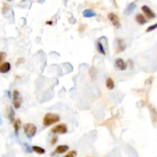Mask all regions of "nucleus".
Segmentation results:
<instances>
[{
    "instance_id": "obj_23",
    "label": "nucleus",
    "mask_w": 157,
    "mask_h": 157,
    "mask_svg": "<svg viewBox=\"0 0 157 157\" xmlns=\"http://www.w3.org/2000/svg\"><path fill=\"white\" fill-rule=\"evenodd\" d=\"M8 8H8V5L4 4V5H3V7H2V13H4V12H6V11H8Z\"/></svg>"
},
{
    "instance_id": "obj_16",
    "label": "nucleus",
    "mask_w": 157,
    "mask_h": 157,
    "mask_svg": "<svg viewBox=\"0 0 157 157\" xmlns=\"http://www.w3.org/2000/svg\"><path fill=\"white\" fill-rule=\"evenodd\" d=\"M31 149L32 151H34L35 153H38V154H40V155H42L45 153V149H43L42 147L41 146H31Z\"/></svg>"
},
{
    "instance_id": "obj_6",
    "label": "nucleus",
    "mask_w": 157,
    "mask_h": 157,
    "mask_svg": "<svg viewBox=\"0 0 157 157\" xmlns=\"http://www.w3.org/2000/svg\"><path fill=\"white\" fill-rule=\"evenodd\" d=\"M142 11L143 12V13L145 14V16L146 18H148L149 19H153L156 18V14L152 11V9L149 8L147 6H142Z\"/></svg>"
},
{
    "instance_id": "obj_5",
    "label": "nucleus",
    "mask_w": 157,
    "mask_h": 157,
    "mask_svg": "<svg viewBox=\"0 0 157 157\" xmlns=\"http://www.w3.org/2000/svg\"><path fill=\"white\" fill-rule=\"evenodd\" d=\"M107 18H109L111 23L113 24V26H115L116 28H119L120 26H121V24H120V19H119V17H118L116 14L114 13H109L108 16H107Z\"/></svg>"
},
{
    "instance_id": "obj_18",
    "label": "nucleus",
    "mask_w": 157,
    "mask_h": 157,
    "mask_svg": "<svg viewBox=\"0 0 157 157\" xmlns=\"http://www.w3.org/2000/svg\"><path fill=\"white\" fill-rule=\"evenodd\" d=\"M97 51H98V52H99L100 54H101V55H106L105 48H104V47H103V44L101 42H100V41L97 42Z\"/></svg>"
},
{
    "instance_id": "obj_7",
    "label": "nucleus",
    "mask_w": 157,
    "mask_h": 157,
    "mask_svg": "<svg viewBox=\"0 0 157 157\" xmlns=\"http://www.w3.org/2000/svg\"><path fill=\"white\" fill-rule=\"evenodd\" d=\"M115 67L117 69L120 71H124L127 68V64L124 62V61L122 58H117L115 61Z\"/></svg>"
},
{
    "instance_id": "obj_13",
    "label": "nucleus",
    "mask_w": 157,
    "mask_h": 157,
    "mask_svg": "<svg viewBox=\"0 0 157 157\" xmlns=\"http://www.w3.org/2000/svg\"><path fill=\"white\" fill-rule=\"evenodd\" d=\"M135 8H136V4H135L134 2H132V3L129 4L128 6L126 8L125 12H124L125 15H126V16H130V15L134 12Z\"/></svg>"
},
{
    "instance_id": "obj_11",
    "label": "nucleus",
    "mask_w": 157,
    "mask_h": 157,
    "mask_svg": "<svg viewBox=\"0 0 157 157\" xmlns=\"http://www.w3.org/2000/svg\"><path fill=\"white\" fill-rule=\"evenodd\" d=\"M135 19H136V22L138 24H140V25H144V24L147 22V21H146L145 16H143L142 14H140V13H139V14H137V15L136 16Z\"/></svg>"
},
{
    "instance_id": "obj_20",
    "label": "nucleus",
    "mask_w": 157,
    "mask_h": 157,
    "mask_svg": "<svg viewBox=\"0 0 157 157\" xmlns=\"http://www.w3.org/2000/svg\"><path fill=\"white\" fill-rule=\"evenodd\" d=\"M156 27H157V24H154V25H150L149 27L147 28V29H146V32H150V31L156 30Z\"/></svg>"
},
{
    "instance_id": "obj_24",
    "label": "nucleus",
    "mask_w": 157,
    "mask_h": 157,
    "mask_svg": "<svg viewBox=\"0 0 157 157\" xmlns=\"http://www.w3.org/2000/svg\"><path fill=\"white\" fill-rule=\"evenodd\" d=\"M23 61H24V58H18V61H16V65H18L19 64H21V63L23 62Z\"/></svg>"
},
{
    "instance_id": "obj_26",
    "label": "nucleus",
    "mask_w": 157,
    "mask_h": 157,
    "mask_svg": "<svg viewBox=\"0 0 157 157\" xmlns=\"http://www.w3.org/2000/svg\"><path fill=\"white\" fill-rule=\"evenodd\" d=\"M8 1H12V0H8Z\"/></svg>"
},
{
    "instance_id": "obj_9",
    "label": "nucleus",
    "mask_w": 157,
    "mask_h": 157,
    "mask_svg": "<svg viewBox=\"0 0 157 157\" xmlns=\"http://www.w3.org/2000/svg\"><path fill=\"white\" fill-rule=\"evenodd\" d=\"M11 70V64L9 62H3L0 64V73L6 74Z\"/></svg>"
},
{
    "instance_id": "obj_17",
    "label": "nucleus",
    "mask_w": 157,
    "mask_h": 157,
    "mask_svg": "<svg viewBox=\"0 0 157 157\" xmlns=\"http://www.w3.org/2000/svg\"><path fill=\"white\" fill-rule=\"evenodd\" d=\"M114 81L111 78H107L106 80V87L109 90H113L114 88Z\"/></svg>"
},
{
    "instance_id": "obj_4",
    "label": "nucleus",
    "mask_w": 157,
    "mask_h": 157,
    "mask_svg": "<svg viewBox=\"0 0 157 157\" xmlns=\"http://www.w3.org/2000/svg\"><path fill=\"white\" fill-rule=\"evenodd\" d=\"M51 132L55 134H64L68 132L67 126L64 123H60L51 129Z\"/></svg>"
},
{
    "instance_id": "obj_19",
    "label": "nucleus",
    "mask_w": 157,
    "mask_h": 157,
    "mask_svg": "<svg viewBox=\"0 0 157 157\" xmlns=\"http://www.w3.org/2000/svg\"><path fill=\"white\" fill-rule=\"evenodd\" d=\"M76 156H77V152L75 150H71L63 157H76Z\"/></svg>"
},
{
    "instance_id": "obj_10",
    "label": "nucleus",
    "mask_w": 157,
    "mask_h": 157,
    "mask_svg": "<svg viewBox=\"0 0 157 157\" xmlns=\"http://www.w3.org/2000/svg\"><path fill=\"white\" fill-rule=\"evenodd\" d=\"M69 149L68 146L67 145H60L58 146H57L55 149V153L57 154H62L66 153L68 150Z\"/></svg>"
},
{
    "instance_id": "obj_21",
    "label": "nucleus",
    "mask_w": 157,
    "mask_h": 157,
    "mask_svg": "<svg viewBox=\"0 0 157 157\" xmlns=\"http://www.w3.org/2000/svg\"><path fill=\"white\" fill-rule=\"evenodd\" d=\"M57 142H58V136H54L51 139L50 143H51V145H55V144L57 143Z\"/></svg>"
},
{
    "instance_id": "obj_3",
    "label": "nucleus",
    "mask_w": 157,
    "mask_h": 157,
    "mask_svg": "<svg viewBox=\"0 0 157 157\" xmlns=\"http://www.w3.org/2000/svg\"><path fill=\"white\" fill-rule=\"evenodd\" d=\"M13 107L15 109H19L21 107L22 102V99L20 96V93L18 90H14L13 91Z\"/></svg>"
},
{
    "instance_id": "obj_1",
    "label": "nucleus",
    "mask_w": 157,
    "mask_h": 157,
    "mask_svg": "<svg viewBox=\"0 0 157 157\" xmlns=\"http://www.w3.org/2000/svg\"><path fill=\"white\" fill-rule=\"evenodd\" d=\"M59 121H60V117L58 114L52 113H47L43 118V124L45 126L53 125Z\"/></svg>"
},
{
    "instance_id": "obj_14",
    "label": "nucleus",
    "mask_w": 157,
    "mask_h": 157,
    "mask_svg": "<svg viewBox=\"0 0 157 157\" xmlns=\"http://www.w3.org/2000/svg\"><path fill=\"white\" fill-rule=\"evenodd\" d=\"M13 123H14L13 126H14L15 132H16V135H18V131H19V130H20V128H21V126H22L21 120L18 118V119H16Z\"/></svg>"
},
{
    "instance_id": "obj_22",
    "label": "nucleus",
    "mask_w": 157,
    "mask_h": 157,
    "mask_svg": "<svg viewBox=\"0 0 157 157\" xmlns=\"http://www.w3.org/2000/svg\"><path fill=\"white\" fill-rule=\"evenodd\" d=\"M6 57V54L5 52H0V63L2 62Z\"/></svg>"
},
{
    "instance_id": "obj_25",
    "label": "nucleus",
    "mask_w": 157,
    "mask_h": 157,
    "mask_svg": "<svg viewBox=\"0 0 157 157\" xmlns=\"http://www.w3.org/2000/svg\"><path fill=\"white\" fill-rule=\"evenodd\" d=\"M46 24H47V25H51L53 24V22H52V21H47V22H46Z\"/></svg>"
},
{
    "instance_id": "obj_12",
    "label": "nucleus",
    "mask_w": 157,
    "mask_h": 157,
    "mask_svg": "<svg viewBox=\"0 0 157 157\" xmlns=\"http://www.w3.org/2000/svg\"><path fill=\"white\" fill-rule=\"evenodd\" d=\"M15 116H16V113L15 110L13 109L12 107H9L8 110V118L10 120V122L13 123L15 121Z\"/></svg>"
},
{
    "instance_id": "obj_2",
    "label": "nucleus",
    "mask_w": 157,
    "mask_h": 157,
    "mask_svg": "<svg viewBox=\"0 0 157 157\" xmlns=\"http://www.w3.org/2000/svg\"><path fill=\"white\" fill-rule=\"evenodd\" d=\"M24 132H25V134H26V136L28 138H31L36 134L37 127L35 124L31 123H26L24 126Z\"/></svg>"
},
{
    "instance_id": "obj_8",
    "label": "nucleus",
    "mask_w": 157,
    "mask_h": 157,
    "mask_svg": "<svg viewBox=\"0 0 157 157\" xmlns=\"http://www.w3.org/2000/svg\"><path fill=\"white\" fill-rule=\"evenodd\" d=\"M116 41H117V48H116L117 52V53H120V52L124 51L126 47L125 41L123 39H116Z\"/></svg>"
},
{
    "instance_id": "obj_15",
    "label": "nucleus",
    "mask_w": 157,
    "mask_h": 157,
    "mask_svg": "<svg viewBox=\"0 0 157 157\" xmlns=\"http://www.w3.org/2000/svg\"><path fill=\"white\" fill-rule=\"evenodd\" d=\"M83 16L84 18H92L96 16V13L91 9H85L83 12Z\"/></svg>"
}]
</instances>
